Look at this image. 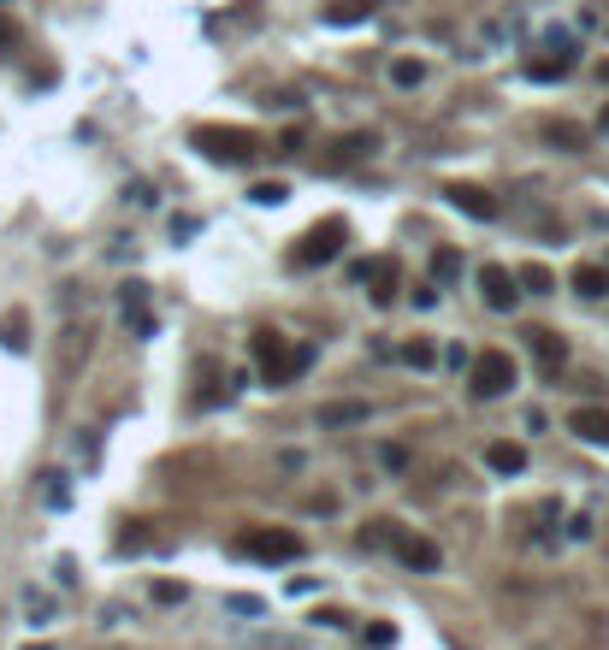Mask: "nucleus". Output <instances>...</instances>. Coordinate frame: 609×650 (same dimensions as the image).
Instances as JSON below:
<instances>
[{
    "instance_id": "ddd939ff",
    "label": "nucleus",
    "mask_w": 609,
    "mask_h": 650,
    "mask_svg": "<svg viewBox=\"0 0 609 650\" xmlns=\"http://www.w3.org/2000/svg\"><path fill=\"white\" fill-rule=\"evenodd\" d=\"M574 296H586V302L609 296V266L604 260H580V266H574Z\"/></svg>"
},
{
    "instance_id": "2eb2a0df",
    "label": "nucleus",
    "mask_w": 609,
    "mask_h": 650,
    "mask_svg": "<svg viewBox=\"0 0 609 650\" xmlns=\"http://www.w3.org/2000/svg\"><path fill=\"white\" fill-rule=\"evenodd\" d=\"M544 142L562 148V154H586V125H574V119H550V125H544Z\"/></svg>"
},
{
    "instance_id": "a211bd4d",
    "label": "nucleus",
    "mask_w": 609,
    "mask_h": 650,
    "mask_svg": "<svg viewBox=\"0 0 609 650\" xmlns=\"http://www.w3.org/2000/svg\"><path fill=\"white\" fill-rule=\"evenodd\" d=\"M373 12V0H332L326 6V24H361Z\"/></svg>"
},
{
    "instance_id": "b1692460",
    "label": "nucleus",
    "mask_w": 609,
    "mask_h": 650,
    "mask_svg": "<svg viewBox=\"0 0 609 650\" xmlns=\"http://www.w3.org/2000/svg\"><path fill=\"white\" fill-rule=\"evenodd\" d=\"M219 402V367L213 361H202V390H196V408H213Z\"/></svg>"
},
{
    "instance_id": "cd10ccee",
    "label": "nucleus",
    "mask_w": 609,
    "mask_h": 650,
    "mask_svg": "<svg viewBox=\"0 0 609 650\" xmlns=\"http://www.w3.org/2000/svg\"><path fill=\"white\" fill-rule=\"evenodd\" d=\"M379 461H385V467H397V473H403V467H408V450H403V444H385V450H379Z\"/></svg>"
},
{
    "instance_id": "39448f33",
    "label": "nucleus",
    "mask_w": 609,
    "mask_h": 650,
    "mask_svg": "<svg viewBox=\"0 0 609 650\" xmlns=\"http://www.w3.org/2000/svg\"><path fill=\"white\" fill-rule=\"evenodd\" d=\"M237 556H249V562H296L302 538L284 532V526H249V532H237Z\"/></svg>"
},
{
    "instance_id": "20e7f679",
    "label": "nucleus",
    "mask_w": 609,
    "mask_h": 650,
    "mask_svg": "<svg viewBox=\"0 0 609 650\" xmlns=\"http://www.w3.org/2000/svg\"><path fill=\"white\" fill-rule=\"evenodd\" d=\"M468 385H474L479 402L509 396V390H515V355H509V349H479L474 361H468Z\"/></svg>"
},
{
    "instance_id": "412c9836",
    "label": "nucleus",
    "mask_w": 609,
    "mask_h": 650,
    "mask_svg": "<svg viewBox=\"0 0 609 650\" xmlns=\"http://www.w3.org/2000/svg\"><path fill=\"white\" fill-rule=\"evenodd\" d=\"M24 331H30V320H24V314H18V308H12V314H6V320H0V343H6V349H24V343H30V337H24Z\"/></svg>"
},
{
    "instance_id": "f257e3e1",
    "label": "nucleus",
    "mask_w": 609,
    "mask_h": 650,
    "mask_svg": "<svg viewBox=\"0 0 609 650\" xmlns=\"http://www.w3.org/2000/svg\"><path fill=\"white\" fill-rule=\"evenodd\" d=\"M255 361H261L267 390H278V385H290V379H302V373H308L314 343H284V331H255Z\"/></svg>"
},
{
    "instance_id": "1a4fd4ad",
    "label": "nucleus",
    "mask_w": 609,
    "mask_h": 650,
    "mask_svg": "<svg viewBox=\"0 0 609 650\" xmlns=\"http://www.w3.org/2000/svg\"><path fill=\"white\" fill-rule=\"evenodd\" d=\"M527 343H533V355H539V367H544V379H556V367L568 361V343L550 331V325H533L527 331Z\"/></svg>"
},
{
    "instance_id": "5701e85b",
    "label": "nucleus",
    "mask_w": 609,
    "mask_h": 650,
    "mask_svg": "<svg viewBox=\"0 0 609 650\" xmlns=\"http://www.w3.org/2000/svg\"><path fill=\"white\" fill-rule=\"evenodd\" d=\"M249 201H255V207H278V201H290V184L267 178V184H255V190H249Z\"/></svg>"
},
{
    "instance_id": "dca6fc26",
    "label": "nucleus",
    "mask_w": 609,
    "mask_h": 650,
    "mask_svg": "<svg viewBox=\"0 0 609 650\" xmlns=\"http://www.w3.org/2000/svg\"><path fill=\"white\" fill-rule=\"evenodd\" d=\"M485 467L503 473V479H509V473H527V450H521V444H491V450H485Z\"/></svg>"
},
{
    "instance_id": "2f4dec72",
    "label": "nucleus",
    "mask_w": 609,
    "mask_h": 650,
    "mask_svg": "<svg viewBox=\"0 0 609 650\" xmlns=\"http://www.w3.org/2000/svg\"><path fill=\"white\" fill-rule=\"evenodd\" d=\"M598 77H604V83H609V60H604V65H598Z\"/></svg>"
},
{
    "instance_id": "6ab92c4d",
    "label": "nucleus",
    "mask_w": 609,
    "mask_h": 650,
    "mask_svg": "<svg viewBox=\"0 0 609 650\" xmlns=\"http://www.w3.org/2000/svg\"><path fill=\"white\" fill-rule=\"evenodd\" d=\"M450 278H462V249H438L432 255V284H450Z\"/></svg>"
},
{
    "instance_id": "4468645a",
    "label": "nucleus",
    "mask_w": 609,
    "mask_h": 650,
    "mask_svg": "<svg viewBox=\"0 0 609 650\" xmlns=\"http://www.w3.org/2000/svg\"><path fill=\"white\" fill-rule=\"evenodd\" d=\"M373 148H379V136H373V130H355V136H343V142H338V154H326V166L343 172V166H355V160L373 154Z\"/></svg>"
},
{
    "instance_id": "6e6552de",
    "label": "nucleus",
    "mask_w": 609,
    "mask_h": 650,
    "mask_svg": "<svg viewBox=\"0 0 609 650\" xmlns=\"http://www.w3.org/2000/svg\"><path fill=\"white\" fill-rule=\"evenodd\" d=\"M391 544H397L403 568H414V574H438V568H444V550H438L432 538H420V532H403V538H391Z\"/></svg>"
},
{
    "instance_id": "4be33fe9",
    "label": "nucleus",
    "mask_w": 609,
    "mask_h": 650,
    "mask_svg": "<svg viewBox=\"0 0 609 650\" xmlns=\"http://www.w3.org/2000/svg\"><path fill=\"white\" fill-rule=\"evenodd\" d=\"M397 355H403L408 367H432V361H438V349H432V337H414V343H403Z\"/></svg>"
},
{
    "instance_id": "72a5a7b5",
    "label": "nucleus",
    "mask_w": 609,
    "mask_h": 650,
    "mask_svg": "<svg viewBox=\"0 0 609 650\" xmlns=\"http://www.w3.org/2000/svg\"><path fill=\"white\" fill-rule=\"evenodd\" d=\"M604 130H609V107H604Z\"/></svg>"
},
{
    "instance_id": "aec40b11",
    "label": "nucleus",
    "mask_w": 609,
    "mask_h": 650,
    "mask_svg": "<svg viewBox=\"0 0 609 650\" xmlns=\"http://www.w3.org/2000/svg\"><path fill=\"white\" fill-rule=\"evenodd\" d=\"M391 83H397V89H420V83H426V65L420 60H391Z\"/></svg>"
},
{
    "instance_id": "9d476101",
    "label": "nucleus",
    "mask_w": 609,
    "mask_h": 650,
    "mask_svg": "<svg viewBox=\"0 0 609 650\" xmlns=\"http://www.w3.org/2000/svg\"><path fill=\"white\" fill-rule=\"evenodd\" d=\"M568 432L609 450V408H574V414H568Z\"/></svg>"
},
{
    "instance_id": "393cba45",
    "label": "nucleus",
    "mask_w": 609,
    "mask_h": 650,
    "mask_svg": "<svg viewBox=\"0 0 609 650\" xmlns=\"http://www.w3.org/2000/svg\"><path fill=\"white\" fill-rule=\"evenodd\" d=\"M568 71H574L568 60H533V71H527V77H533V83H556V77H568Z\"/></svg>"
},
{
    "instance_id": "423d86ee",
    "label": "nucleus",
    "mask_w": 609,
    "mask_h": 650,
    "mask_svg": "<svg viewBox=\"0 0 609 650\" xmlns=\"http://www.w3.org/2000/svg\"><path fill=\"white\" fill-rule=\"evenodd\" d=\"M355 284H367V296L379 302V308H391L397 302V290H403V260L397 255H373L355 266Z\"/></svg>"
},
{
    "instance_id": "f8f14e48",
    "label": "nucleus",
    "mask_w": 609,
    "mask_h": 650,
    "mask_svg": "<svg viewBox=\"0 0 609 650\" xmlns=\"http://www.w3.org/2000/svg\"><path fill=\"white\" fill-rule=\"evenodd\" d=\"M320 432H338V426H367V402H320Z\"/></svg>"
},
{
    "instance_id": "c756f323",
    "label": "nucleus",
    "mask_w": 609,
    "mask_h": 650,
    "mask_svg": "<svg viewBox=\"0 0 609 650\" xmlns=\"http://www.w3.org/2000/svg\"><path fill=\"white\" fill-rule=\"evenodd\" d=\"M414 308H438V284H420L414 290Z\"/></svg>"
},
{
    "instance_id": "a878e982",
    "label": "nucleus",
    "mask_w": 609,
    "mask_h": 650,
    "mask_svg": "<svg viewBox=\"0 0 609 650\" xmlns=\"http://www.w3.org/2000/svg\"><path fill=\"white\" fill-rule=\"evenodd\" d=\"M225 609H237V615H261L267 603H261V597H249V591H231V597H225Z\"/></svg>"
},
{
    "instance_id": "473e14b6",
    "label": "nucleus",
    "mask_w": 609,
    "mask_h": 650,
    "mask_svg": "<svg viewBox=\"0 0 609 650\" xmlns=\"http://www.w3.org/2000/svg\"><path fill=\"white\" fill-rule=\"evenodd\" d=\"M30 650H54V645H30Z\"/></svg>"
},
{
    "instance_id": "f704fd0d",
    "label": "nucleus",
    "mask_w": 609,
    "mask_h": 650,
    "mask_svg": "<svg viewBox=\"0 0 609 650\" xmlns=\"http://www.w3.org/2000/svg\"><path fill=\"white\" fill-rule=\"evenodd\" d=\"M0 6H6V0H0Z\"/></svg>"
},
{
    "instance_id": "bb28decb",
    "label": "nucleus",
    "mask_w": 609,
    "mask_h": 650,
    "mask_svg": "<svg viewBox=\"0 0 609 650\" xmlns=\"http://www.w3.org/2000/svg\"><path fill=\"white\" fill-rule=\"evenodd\" d=\"M154 603H184V585H172V580H154Z\"/></svg>"
},
{
    "instance_id": "7c9ffc66",
    "label": "nucleus",
    "mask_w": 609,
    "mask_h": 650,
    "mask_svg": "<svg viewBox=\"0 0 609 650\" xmlns=\"http://www.w3.org/2000/svg\"><path fill=\"white\" fill-rule=\"evenodd\" d=\"M367 645H379V650H391V645H397V633H391V627H373V633H367Z\"/></svg>"
},
{
    "instance_id": "c9c22d12",
    "label": "nucleus",
    "mask_w": 609,
    "mask_h": 650,
    "mask_svg": "<svg viewBox=\"0 0 609 650\" xmlns=\"http://www.w3.org/2000/svg\"><path fill=\"white\" fill-rule=\"evenodd\" d=\"M604 266H609V260H604Z\"/></svg>"
},
{
    "instance_id": "0eeeda50",
    "label": "nucleus",
    "mask_w": 609,
    "mask_h": 650,
    "mask_svg": "<svg viewBox=\"0 0 609 650\" xmlns=\"http://www.w3.org/2000/svg\"><path fill=\"white\" fill-rule=\"evenodd\" d=\"M479 296H485V308H491V314H509V308H515V296H521V284H515V272H509V266H497V260H491V266H479Z\"/></svg>"
},
{
    "instance_id": "f03ea898",
    "label": "nucleus",
    "mask_w": 609,
    "mask_h": 650,
    "mask_svg": "<svg viewBox=\"0 0 609 650\" xmlns=\"http://www.w3.org/2000/svg\"><path fill=\"white\" fill-rule=\"evenodd\" d=\"M190 142L202 148L213 166H249L255 154H261V136L243 125H196L190 130Z\"/></svg>"
},
{
    "instance_id": "f3484780",
    "label": "nucleus",
    "mask_w": 609,
    "mask_h": 650,
    "mask_svg": "<svg viewBox=\"0 0 609 650\" xmlns=\"http://www.w3.org/2000/svg\"><path fill=\"white\" fill-rule=\"evenodd\" d=\"M515 284H521L527 296H550V290H556V278H550V266H539V260H527V266L515 272Z\"/></svg>"
},
{
    "instance_id": "7ed1b4c3",
    "label": "nucleus",
    "mask_w": 609,
    "mask_h": 650,
    "mask_svg": "<svg viewBox=\"0 0 609 650\" xmlns=\"http://www.w3.org/2000/svg\"><path fill=\"white\" fill-rule=\"evenodd\" d=\"M343 243H349V225H343V219H320V225H308V231L296 237L290 266H296V272H308V266H326V260L343 255Z\"/></svg>"
},
{
    "instance_id": "9b49d317",
    "label": "nucleus",
    "mask_w": 609,
    "mask_h": 650,
    "mask_svg": "<svg viewBox=\"0 0 609 650\" xmlns=\"http://www.w3.org/2000/svg\"><path fill=\"white\" fill-rule=\"evenodd\" d=\"M450 207H462L468 219H497V201H491V190H479V184H450Z\"/></svg>"
},
{
    "instance_id": "c85d7f7f",
    "label": "nucleus",
    "mask_w": 609,
    "mask_h": 650,
    "mask_svg": "<svg viewBox=\"0 0 609 650\" xmlns=\"http://www.w3.org/2000/svg\"><path fill=\"white\" fill-rule=\"evenodd\" d=\"M302 142H308L302 130H284V136H278V154H302Z\"/></svg>"
}]
</instances>
